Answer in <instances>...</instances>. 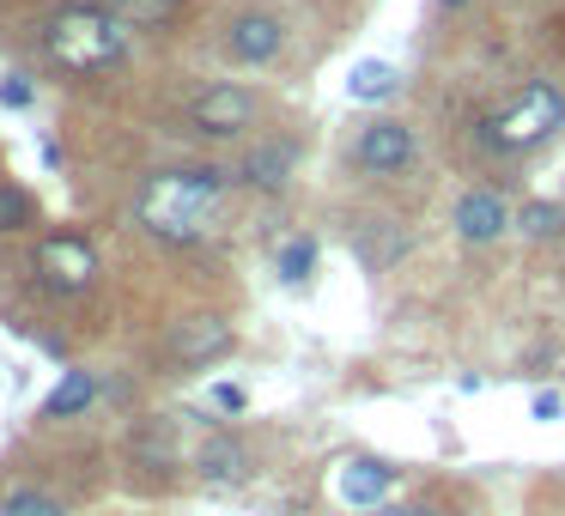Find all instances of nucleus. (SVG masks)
I'll return each instance as SVG.
<instances>
[{"mask_svg": "<svg viewBox=\"0 0 565 516\" xmlns=\"http://www.w3.org/2000/svg\"><path fill=\"white\" fill-rule=\"evenodd\" d=\"M225 183L232 176L225 171H171V176H152L147 195H140V225H147L152 237H164V244H195L201 232H207V213L220 207Z\"/></svg>", "mask_w": 565, "mask_h": 516, "instance_id": "nucleus-1", "label": "nucleus"}, {"mask_svg": "<svg viewBox=\"0 0 565 516\" xmlns=\"http://www.w3.org/2000/svg\"><path fill=\"white\" fill-rule=\"evenodd\" d=\"M50 55L74 74H98L128 55V25L110 7H67L50 19Z\"/></svg>", "mask_w": 565, "mask_h": 516, "instance_id": "nucleus-2", "label": "nucleus"}, {"mask_svg": "<svg viewBox=\"0 0 565 516\" xmlns=\"http://www.w3.org/2000/svg\"><path fill=\"white\" fill-rule=\"evenodd\" d=\"M559 122H565V92L559 86H529V92H516L504 110H492L487 122H480V140H487L492 152H529Z\"/></svg>", "mask_w": 565, "mask_h": 516, "instance_id": "nucleus-3", "label": "nucleus"}, {"mask_svg": "<svg viewBox=\"0 0 565 516\" xmlns=\"http://www.w3.org/2000/svg\"><path fill=\"white\" fill-rule=\"evenodd\" d=\"M353 164H359L365 176H395V171H407V164H414V128L395 122V116L365 122V128H359V140H353Z\"/></svg>", "mask_w": 565, "mask_h": 516, "instance_id": "nucleus-4", "label": "nucleus"}, {"mask_svg": "<svg viewBox=\"0 0 565 516\" xmlns=\"http://www.w3.org/2000/svg\"><path fill=\"white\" fill-rule=\"evenodd\" d=\"M38 273L50 292H86L92 273H98V256H92L86 237H67V232H50L38 244Z\"/></svg>", "mask_w": 565, "mask_h": 516, "instance_id": "nucleus-5", "label": "nucleus"}, {"mask_svg": "<svg viewBox=\"0 0 565 516\" xmlns=\"http://www.w3.org/2000/svg\"><path fill=\"white\" fill-rule=\"evenodd\" d=\"M256 122V98L244 86H207L195 104H189V128L195 135H213V140H232Z\"/></svg>", "mask_w": 565, "mask_h": 516, "instance_id": "nucleus-6", "label": "nucleus"}, {"mask_svg": "<svg viewBox=\"0 0 565 516\" xmlns=\"http://www.w3.org/2000/svg\"><path fill=\"white\" fill-rule=\"evenodd\" d=\"M390 486H395V467L377 462V455H347V462L334 467V498H341L347 510H383Z\"/></svg>", "mask_w": 565, "mask_h": 516, "instance_id": "nucleus-7", "label": "nucleus"}, {"mask_svg": "<svg viewBox=\"0 0 565 516\" xmlns=\"http://www.w3.org/2000/svg\"><path fill=\"white\" fill-rule=\"evenodd\" d=\"M504 232H511V207H504L499 189H468L456 201V237L462 244H499Z\"/></svg>", "mask_w": 565, "mask_h": 516, "instance_id": "nucleus-8", "label": "nucleus"}, {"mask_svg": "<svg viewBox=\"0 0 565 516\" xmlns=\"http://www.w3.org/2000/svg\"><path fill=\"white\" fill-rule=\"evenodd\" d=\"M280 19L274 13H237L232 25H225V50H232V62H244V67H262V62H274L280 55Z\"/></svg>", "mask_w": 565, "mask_h": 516, "instance_id": "nucleus-9", "label": "nucleus"}, {"mask_svg": "<svg viewBox=\"0 0 565 516\" xmlns=\"http://www.w3.org/2000/svg\"><path fill=\"white\" fill-rule=\"evenodd\" d=\"M220 353H232V329H225L220 316H189L183 329L171 334V358L183 370L207 365V358H220Z\"/></svg>", "mask_w": 565, "mask_h": 516, "instance_id": "nucleus-10", "label": "nucleus"}, {"mask_svg": "<svg viewBox=\"0 0 565 516\" xmlns=\"http://www.w3.org/2000/svg\"><path fill=\"white\" fill-rule=\"evenodd\" d=\"M195 474L207 480V486H237V480L249 474L244 443H237L232 431H207V438H201V450H195Z\"/></svg>", "mask_w": 565, "mask_h": 516, "instance_id": "nucleus-11", "label": "nucleus"}, {"mask_svg": "<svg viewBox=\"0 0 565 516\" xmlns=\"http://www.w3.org/2000/svg\"><path fill=\"white\" fill-rule=\"evenodd\" d=\"M292 164H298V147L292 140H262L256 152L244 159V183L249 189H286V176H292Z\"/></svg>", "mask_w": 565, "mask_h": 516, "instance_id": "nucleus-12", "label": "nucleus"}, {"mask_svg": "<svg viewBox=\"0 0 565 516\" xmlns=\"http://www.w3.org/2000/svg\"><path fill=\"white\" fill-rule=\"evenodd\" d=\"M359 256H365V268H390V261L395 256H402V249H407V237H402V225H395V219H383V213H377V219H359Z\"/></svg>", "mask_w": 565, "mask_h": 516, "instance_id": "nucleus-13", "label": "nucleus"}, {"mask_svg": "<svg viewBox=\"0 0 565 516\" xmlns=\"http://www.w3.org/2000/svg\"><path fill=\"white\" fill-rule=\"evenodd\" d=\"M402 92V67L390 62H353V74H347V98L353 104H383Z\"/></svg>", "mask_w": 565, "mask_h": 516, "instance_id": "nucleus-14", "label": "nucleus"}, {"mask_svg": "<svg viewBox=\"0 0 565 516\" xmlns=\"http://www.w3.org/2000/svg\"><path fill=\"white\" fill-rule=\"evenodd\" d=\"M135 462H147V467L183 462V450H177V419H147V426L135 431Z\"/></svg>", "mask_w": 565, "mask_h": 516, "instance_id": "nucleus-15", "label": "nucleus"}, {"mask_svg": "<svg viewBox=\"0 0 565 516\" xmlns=\"http://www.w3.org/2000/svg\"><path fill=\"white\" fill-rule=\"evenodd\" d=\"M92 401H98V377H92V370H67V377L55 383V395L43 401V419H74V413H86Z\"/></svg>", "mask_w": 565, "mask_h": 516, "instance_id": "nucleus-16", "label": "nucleus"}, {"mask_svg": "<svg viewBox=\"0 0 565 516\" xmlns=\"http://www.w3.org/2000/svg\"><path fill=\"white\" fill-rule=\"evenodd\" d=\"M177 7H183V0H110V13L122 19L128 31H159V25H171Z\"/></svg>", "mask_w": 565, "mask_h": 516, "instance_id": "nucleus-17", "label": "nucleus"}, {"mask_svg": "<svg viewBox=\"0 0 565 516\" xmlns=\"http://www.w3.org/2000/svg\"><path fill=\"white\" fill-rule=\"evenodd\" d=\"M516 232L523 237H559L565 232V207H553V201H529V207L516 213Z\"/></svg>", "mask_w": 565, "mask_h": 516, "instance_id": "nucleus-18", "label": "nucleus"}, {"mask_svg": "<svg viewBox=\"0 0 565 516\" xmlns=\"http://www.w3.org/2000/svg\"><path fill=\"white\" fill-rule=\"evenodd\" d=\"M31 219H38V201H31L25 189L0 183V232H25Z\"/></svg>", "mask_w": 565, "mask_h": 516, "instance_id": "nucleus-19", "label": "nucleus"}, {"mask_svg": "<svg viewBox=\"0 0 565 516\" xmlns=\"http://www.w3.org/2000/svg\"><path fill=\"white\" fill-rule=\"evenodd\" d=\"M317 268V244H310V237H292V244L280 249V280H305V273Z\"/></svg>", "mask_w": 565, "mask_h": 516, "instance_id": "nucleus-20", "label": "nucleus"}, {"mask_svg": "<svg viewBox=\"0 0 565 516\" xmlns=\"http://www.w3.org/2000/svg\"><path fill=\"white\" fill-rule=\"evenodd\" d=\"M0 516H67L62 504L50 498V492H13V498H7V510Z\"/></svg>", "mask_w": 565, "mask_h": 516, "instance_id": "nucleus-21", "label": "nucleus"}, {"mask_svg": "<svg viewBox=\"0 0 565 516\" xmlns=\"http://www.w3.org/2000/svg\"><path fill=\"white\" fill-rule=\"evenodd\" d=\"M213 407H220V413H244V389H237V383H220V389H213Z\"/></svg>", "mask_w": 565, "mask_h": 516, "instance_id": "nucleus-22", "label": "nucleus"}, {"mask_svg": "<svg viewBox=\"0 0 565 516\" xmlns=\"http://www.w3.org/2000/svg\"><path fill=\"white\" fill-rule=\"evenodd\" d=\"M559 407H565V401H559L553 389H547V395H535V419H559Z\"/></svg>", "mask_w": 565, "mask_h": 516, "instance_id": "nucleus-23", "label": "nucleus"}, {"mask_svg": "<svg viewBox=\"0 0 565 516\" xmlns=\"http://www.w3.org/2000/svg\"><path fill=\"white\" fill-rule=\"evenodd\" d=\"M371 516H431V510H371Z\"/></svg>", "mask_w": 565, "mask_h": 516, "instance_id": "nucleus-24", "label": "nucleus"}, {"mask_svg": "<svg viewBox=\"0 0 565 516\" xmlns=\"http://www.w3.org/2000/svg\"><path fill=\"white\" fill-rule=\"evenodd\" d=\"M444 7H462V0H444Z\"/></svg>", "mask_w": 565, "mask_h": 516, "instance_id": "nucleus-25", "label": "nucleus"}]
</instances>
